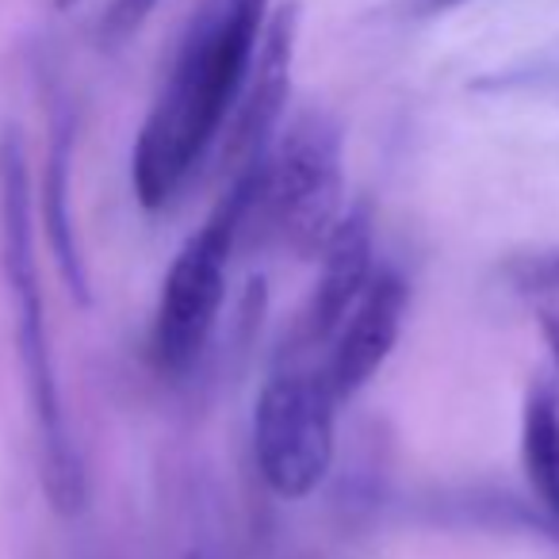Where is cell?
<instances>
[{
	"label": "cell",
	"instance_id": "1",
	"mask_svg": "<svg viewBox=\"0 0 559 559\" xmlns=\"http://www.w3.org/2000/svg\"><path fill=\"white\" fill-rule=\"evenodd\" d=\"M264 20L269 0H207L188 24L134 139L131 188L146 211L165 207L223 139L253 70Z\"/></svg>",
	"mask_w": 559,
	"mask_h": 559
},
{
	"label": "cell",
	"instance_id": "2",
	"mask_svg": "<svg viewBox=\"0 0 559 559\" xmlns=\"http://www.w3.org/2000/svg\"><path fill=\"white\" fill-rule=\"evenodd\" d=\"M0 272L9 284L20 372H24L27 403L35 414L43 490L58 513H81L88 498L85 460L73 441L70 414H66L62 388H58L39 257H35L32 173H27V154L16 131H4V139H0Z\"/></svg>",
	"mask_w": 559,
	"mask_h": 559
},
{
	"label": "cell",
	"instance_id": "3",
	"mask_svg": "<svg viewBox=\"0 0 559 559\" xmlns=\"http://www.w3.org/2000/svg\"><path fill=\"white\" fill-rule=\"evenodd\" d=\"M269 154V150H264ZM257 169L261 157L234 173L226 192L203 218V226L177 249L169 272L162 280V296L150 326V357L157 372L180 376L200 360L215 334L218 311L226 304V272L238 234L249 226V207L257 195Z\"/></svg>",
	"mask_w": 559,
	"mask_h": 559
},
{
	"label": "cell",
	"instance_id": "4",
	"mask_svg": "<svg viewBox=\"0 0 559 559\" xmlns=\"http://www.w3.org/2000/svg\"><path fill=\"white\" fill-rule=\"evenodd\" d=\"M345 169L342 127L319 108L299 111L288 131H276L257 169V195L249 218L299 257H314L342 218Z\"/></svg>",
	"mask_w": 559,
	"mask_h": 559
},
{
	"label": "cell",
	"instance_id": "5",
	"mask_svg": "<svg viewBox=\"0 0 559 559\" xmlns=\"http://www.w3.org/2000/svg\"><path fill=\"white\" fill-rule=\"evenodd\" d=\"M337 395L322 368L269 376L253 403V456L264 487L284 502H304L334 467Z\"/></svg>",
	"mask_w": 559,
	"mask_h": 559
},
{
	"label": "cell",
	"instance_id": "6",
	"mask_svg": "<svg viewBox=\"0 0 559 559\" xmlns=\"http://www.w3.org/2000/svg\"><path fill=\"white\" fill-rule=\"evenodd\" d=\"M296 43H299V4L288 0L264 20L261 43L249 81L238 96L230 123L223 131V169L238 173L249 162L264 157L280 131V119L288 108L292 93V66H296Z\"/></svg>",
	"mask_w": 559,
	"mask_h": 559
},
{
	"label": "cell",
	"instance_id": "7",
	"mask_svg": "<svg viewBox=\"0 0 559 559\" xmlns=\"http://www.w3.org/2000/svg\"><path fill=\"white\" fill-rule=\"evenodd\" d=\"M406 304H411L406 280L391 269H376L368 288L353 304V311L345 314L342 326L326 342L330 357L322 365V376H326L337 403L360 395L368 388V380L388 365L391 349H395L399 334H403Z\"/></svg>",
	"mask_w": 559,
	"mask_h": 559
},
{
	"label": "cell",
	"instance_id": "8",
	"mask_svg": "<svg viewBox=\"0 0 559 559\" xmlns=\"http://www.w3.org/2000/svg\"><path fill=\"white\" fill-rule=\"evenodd\" d=\"M322 272L314 280V292L307 299L304 314H299L296 342L307 349H319L334 337L342 319L353 311L360 292L368 288V280L376 272V230H372V207L368 203H353L342 211L334 223L330 238L319 249Z\"/></svg>",
	"mask_w": 559,
	"mask_h": 559
},
{
	"label": "cell",
	"instance_id": "9",
	"mask_svg": "<svg viewBox=\"0 0 559 559\" xmlns=\"http://www.w3.org/2000/svg\"><path fill=\"white\" fill-rule=\"evenodd\" d=\"M70 165H73V116L62 111V116H55V131H50L47 177H43V226H47V238L50 249H55L58 269H62L66 288L78 296V304H88V276L70 215Z\"/></svg>",
	"mask_w": 559,
	"mask_h": 559
},
{
	"label": "cell",
	"instance_id": "10",
	"mask_svg": "<svg viewBox=\"0 0 559 559\" xmlns=\"http://www.w3.org/2000/svg\"><path fill=\"white\" fill-rule=\"evenodd\" d=\"M521 472L536 506L559 525V395L533 383L521 406Z\"/></svg>",
	"mask_w": 559,
	"mask_h": 559
},
{
	"label": "cell",
	"instance_id": "11",
	"mask_svg": "<svg viewBox=\"0 0 559 559\" xmlns=\"http://www.w3.org/2000/svg\"><path fill=\"white\" fill-rule=\"evenodd\" d=\"M528 284H536L540 292H559V253L536 261L533 272H528Z\"/></svg>",
	"mask_w": 559,
	"mask_h": 559
},
{
	"label": "cell",
	"instance_id": "12",
	"mask_svg": "<svg viewBox=\"0 0 559 559\" xmlns=\"http://www.w3.org/2000/svg\"><path fill=\"white\" fill-rule=\"evenodd\" d=\"M467 0H418V12L421 16H437V12H449V9H460Z\"/></svg>",
	"mask_w": 559,
	"mask_h": 559
},
{
	"label": "cell",
	"instance_id": "13",
	"mask_svg": "<svg viewBox=\"0 0 559 559\" xmlns=\"http://www.w3.org/2000/svg\"><path fill=\"white\" fill-rule=\"evenodd\" d=\"M544 337H548V349H551L556 368H559V319L556 314H544Z\"/></svg>",
	"mask_w": 559,
	"mask_h": 559
},
{
	"label": "cell",
	"instance_id": "14",
	"mask_svg": "<svg viewBox=\"0 0 559 559\" xmlns=\"http://www.w3.org/2000/svg\"><path fill=\"white\" fill-rule=\"evenodd\" d=\"M73 4H81V0H55V9H62V12L73 9Z\"/></svg>",
	"mask_w": 559,
	"mask_h": 559
}]
</instances>
